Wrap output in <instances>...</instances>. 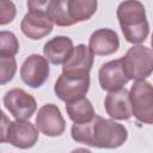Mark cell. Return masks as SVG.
<instances>
[{
	"label": "cell",
	"mask_w": 153,
	"mask_h": 153,
	"mask_svg": "<svg viewBox=\"0 0 153 153\" xmlns=\"http://www.w3.org/2000/svg\"><path fill=\"white\" fill-rule=\"evenodd\" d=\"M93 53L84 44H79L73 48L72 53L67 57L62 67V74L73 78H85L93 65Z\"/></svg>",
	"instance_id": "cell-8"
},
{
	"label": "cell",
	"mask_w": 153,
	"mask_h": 153,
	"mask_svg": "<svg viewBox=\"0 0 153 153\" xmlns=\"http://www.w3.org/2000/svg\"><path fill=\"white\" fill-rule=\"evenodd\" d=\"M104 106L108 115L115 120H128L133 116L130 94L126 88L110 92L104 100Z\"/></svg>",
	"instance_id": "cell-13"
},
{
	"label": "cell",
	"mask_w": 153,
	"mask_h": 153,
	"mask_svg": "<svg viewBox=\"0 0 153 153\" xmlns=\"http://www.w3.org/2000/svg\"><path fill=\"white\" fill-rule=\"evenodd\" d=\"M47 12L51 22L59 26H69L74 24L68 12V0L67 1H62V0L49 1Z\"/></svg>",
	"instance_id": "cell-18"
},
{
	"label": "cell",
	"mask_w": 153,
	"mask_h": 153,
	"mask_svg": "<svg viewBox=\"0 0 153 153\" xmlns=\"http://www.w3.org/2000/svg\"><path fill=\"white\" fill-rule=\"evenodd\" d=\"M38 139L37 128L26 121L11 122L6 115L1 112V142H8L18 148H30Z\"/></svg>",
	"instance_id": "cell-4"
},
{
	"label": "cell",
	"mask_w": 153,
	"mask_h": 153,
	"mask_svg": "<svg viewBox=\"0 0 153 153\" xmlns=\"http://www.w3.org/2000/svg\"><path fill=\"white\" fill-rule=\"evenodd\" d=\"M49 1H27L29 12L24 16L20 29L31 39H41L53 30V22L47 12Z\"/></svg>",
	"instance_id": "cell-3"
},
{
	"label": "cell",
	"mask_w": 153,
	"mask_h": 153,
	"mask_svg": "<svg viewBox=\"0 0 153 153\" xmlns=\"http://www.w3.org/2000/svg\"><path fill=\"white\" fill-rule=\"evenodd\" d=\"M73 48V42L69 37L56 36L44 44L43 53L49 62H51L53 65H60L65 63Z\"/></svg>",
	"instance_id": "cell-15"
},
{
	"label": "cell",
	"mask_w": 153,
	"mask_h": 153,
	"mask_svg": "<svg viewBox=\"0 0 153 153\" xmlns=\"http://www.w3.org/2000/svg\"><path fill=\"white\" fill-rule=\"evenodd\" d=\"M37 128L47 136H59L65 131L66 123L60 109L54 104L43 105L36 116Z\"/></svg>",
	"instance_id": "cell-11"
},
{
	"label": "cell",
	"mask_w": 153,
	"mask_h": 153,
	"mask_svg": "<svg viewBox=\"0 0 153 153\" xmlns=\"http://www.w3.org/2000/svg\"><path fill=\"white\" fill-rule=\"evenodd\" d=\"M17 71V63L14 56L0 55V82L4 85L12 80Z\"/></svg>",
	"instance_id": "cell-20"
},
{
	"label": "cell",
	"mask_w": 153,
	"mask_h": 153,
	"mask_svg": "<svg viewBox=\"0 0 153 153\" xmlns=\"http://www.w3.org/2000/svg\"><path fill=\"white\" fill-rule=\"evenodd\" d=\"M49 75L48 60L38 54H32L23 62L20 68L22 80L30 87L42 86Z\"/></svg>",
	"instance_id": "cell-9"
},
{
	"label": "cell",
	"mask_w": 153,
	"mask_h": 153,
	"mask_svg": "<svg viewBox=\"0 0 153 153\" xmlns=\"http://www.w3.org/2000/svg\"><path fill=\"white\" fill-rule=\"evenodd\" d=\"M16 16V7L12 1H0V24L5 25L13 20Z\"/></svg>",
	"instance_id": "cell-21"
},
{
	"label": "cell",
	"mask_w": 153,
	"mask_h": 153,
	"mask_svg": "<svg viewBox=\"0 0 153 153\" xmlns=\"http://www.w3.org/2000/svg\"><path fill=\"white\" fill-rule=\"evenodd\" d=\"M133 115L142 123L153 124V86L146 80H139L130 88Z\"/></svg>",
	"instance_id": "cell-6"
},
{
	"label": "cell",
	"mask_w": 153,
	"mask_h": 153,
	"mask_svg": "<svg viewBox=\"0 0 153 153\" xmlns=\"http://www.w3.org/2000/svg\"><path fill=\"white\" fill-rule=\"evenodd\" d=\"M151 44H152V48H153V35H152V41H151Z\"/></svg>",
	"instance_id": "cell-23"
},
{
	"label": "cell",
	"mask_w": 153,
	"mask_h": 153,
	"mask_svg": "<svg viewBox=\"0 0 153 153\" xmlns=\"http://www.w3.org/2000/svg\"><path fill=\"white\" fill-rule=\"evenodd\" d=\"M88 86H90V76L73 78L61 74L55 82L54 91L61 100L69 103L79 98H82L88 91Z\"/></svg>",
	"instance_id": "cell-10"
},
{
	"label": "cell",
	"mask_w": 153,
	"mask_h": 153,
	"mask_svg": "<svg viewBox=\"0 0 153 153\" xmlns=\"http://www.w3.org/2000/svg\"><path fill=\"white\" fill-rule=\"evenodd\" d=\"M98 76H99V84L102 88L110 92L123 88V86L129 80L124 72L122 59L109 61L102 65Z\"/></svg>",
	"instance_id": "cell-12"
},
{
	"label": "cell",
	"mask_w": 153,
	"mask_h": 153,
	"mask_svg": "<svg viewBox=\"0 0 153 153\" xmlns=\"http://www.w3.org/2000/svg\"><path fill=\"white\" fill-rule=\"evenodd\" d=\"M122 62L128 79L145 80L153 72V50L143 45L131 47Z\"/></svg>",
	"instance_id": "cell-5"
},
{
	"label": "cell",
	"mask_w": 153,
	"mask_h": 153,
	"mask_svg": "<svg viewBox=\"0 0 153 153\" xmlns=\"http://www.w3.org/2000/svg\"><path fill=\"white\" fill-rule=\"evenodd\" d=\"M66 111L74 123H87L96 116L91 102L85 97L67 103Z\"/></svg>",
	"instance_id": "cell-16"
},
{
	"label": "cell",
	"mask_w": 153,
	"mask_h": 153,
	"mask_svg": "<svg viewBox=\"0 0 153 153\" xmlns=\"http://www.w3.org/2000/svg\"><path fill=\"white\" fill-rule=\"evenodd\" d=\"M127 129L112 121L98 115L87 123H74L72 137L74 141L98 148H117L127 140Z\"/></svg>",
	"instance_id": "cell-1"
},
{
	"label": "cell",
	"mask_w": 153,
	"mask_h": 153,
	"mask_svg": "<svg viewBox=\"0 0 153 153\" xmlns=\"http://www.w3.org/2000/svg\"><path fill=\"white\" fill-rule=\"evenodd\" d=\"M72 153H91V152L88 149H85V148H76Z\"/></svg>",
	"instance_id": "cell-22"
},
{
	"label": "cell",
	"mask_w": 153,
	"mask_h": 153,
	"mask_svg": "<svg viewBox=\"0 0 153 153\" xmlns=\"http://www.w3.org/2000/svg\"><path fill=\"white\" fill-rule=\"evenodd\" d=\"M118 36L111 29H99L88 39V48L96 55H111L118 50Z\"/></svg>",
	"instance_id": "cell-14"
},
{
	"label": "cell",
	"mask_w": 153,
	"mask_h": 153,
	"mask_svg": "<svg viewBox=\"0 0 153 153\" xmlns=\"http://www.w3.org/2000/svg\"><path fill=\"white\" fill-rule=\"evenodd\" d=\"M19 43L14 33L10 31H1L0 33V55L14 56L18 53Z\"/></svg>",
	"instance_id": "cell-19"
},
{
	"label": "cell",
	"mask_w": 153,
	"mask_h": 153,
	"mask_svg": "<svg viewBox=\"0 0 153 153\" xmlns=\"http://www.w3.org/2000/svg\"><path fill=\"white\" fill-rule=\"evenodd\" d=\"M4 104L11 115L18 121L30 118L37 108L35 98L22 88H12L7 91L4 97Z\"/></svg>",
	"instance_id": "cell-7"
},
{
	"label": "cell",
	"mask_w": 153,
	"mask_h": 153,
	"mask_svg": "<svg viewBox=\"0 0 153 153\" xmlns=\"http://www.w3.org/2000/svg\"><path fill=\"white\" fill-rule=\"evenodd\" d=\"M117 18L124 38L130 43H141L146 39L149 26L145 7L140 1H123L117 8Z\"/></svg>",
	"instance_id": "cell-2"
},
{
	"label": "cell",
	"mask_w": 153,
	"mask_h": 153,
	"mask_svg": "<svg viewBox=\"0 0 153 153\" xmlns=\"http://www.w3.org/2000/svg\"><path fill=\"white\" fill-rule=\"evenodd\" d=\"M96 10L97 1L94 0H68V12L74 24L90 19Z\"/></svg>",
	"instance_id": "cell-17"
}]
</instances>
